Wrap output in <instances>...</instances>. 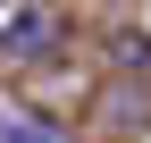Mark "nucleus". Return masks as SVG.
Returning a JSON list of instances; mask_svg holds the SVG:
<instances>
[{
  "instance_id": "f03ea898",
  "label": "nucleus",
  "mask_w": 151,
  "mask_h": 143,
  "mask_svg": "<svg viewBox=\"0 0 151 143\" xmlns=\"http://www.w3.org/2000/svg\"><path fill=\"white\" fill-rule=\"evenodd\" d=\"M0 143H67V126H50V118L17 110V101H0Z\"/></svg>"
},
{
  "instance_id": "f257e3e1",
  "label": "nucleus",
  "mask_w": 151,
  "mask_h": 143,
  "mask_svg": "<svg viewBox=\"0 0 151 143\" xmlns=\"http://www.w3.org/2000/svg\"><path fill=\"white\" fill-rule=\"evenodd\" d=\"M59 51V9L50 0H0V59H42Z\"/></svg>"
}]
</instances>
